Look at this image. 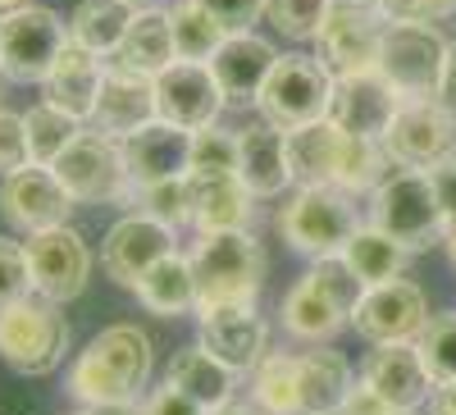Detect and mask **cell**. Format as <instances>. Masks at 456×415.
Masks as SVG:
<instances>
[{
    "mask_svg": "<svg viewBox=\"0 0 456 415\" xmlns=\"http://www.w3.org/2000/svg\"><path fill=\"white\" fill-rule=\"evenodd\" d=\"M51 169L60 174V183L69 187L73 201H87V206H101V201L133 206V197H137V187L128 183V165H124L119 137L96 133V128H83L51 160Z\"/></svg>",
    "mask_w": 456,
    "mask_h": 415,
    "instance_id": "cell-7",
    "label": "cell"
},
{
    "mask_svg": "<svg viewBox=\"0 0 456 415\" xmlns=\"http://www.w3.org/2000/svg\"><path fill=\"white\" fill-rule=\"evenodd\" d=\"M124 165H128V183L146 187V183H165V178H192V133L151 119L137 133H128L124 142Z\"/></svg>",
    "mask_w": 456,
    "mask_h": 415,
    "instance_id": "cell-20",
    "label": "cell"
},
{
    "mask_svg": "<svg viewBox=\"0 0 456 415\" xmlns=\"http://www.w3.org/2000/svg\"><path fill=\"white\" fill-rule=\"evenodd\" d=\"M238 178L247 183V192L256 201L265 197H283L292 187V174H288V151H283V128L260 119L251 128L238 133Z\"/></svg>",
    "mask_w": 456,
    "mask_h": 415,
    "instance_id": "cell-25",
    "label": "cell"
},
{
    "mask_svg": "<svg viewBox=\"0 0 456 415\" xmlns=\"http://www.w3.org/2000/svg\"><path fill=\"white\" fill-rule=\"evenodd\" d=\"M133 210L169 224V229H183V224H192V178H165L137 187Z\"/></svg>",
    "mask_w": 456,
    "mask_h": 415,
    "instance_id": "cell-40",
    "label": "cell"
},
{
    "mask_svg": "<svg viewBox=\"0 0 456 415\" xmlns=\"http://www.w3.org/2000/svg\"><path fill=\"white\" fill-rule=\"evenodd\" d=\"M146 374H151V338L137 324H110L73 361L69 397L78 406L137 402V393L146 388Z\"/></svg>",
    "mask_w": 456,
    "mask_h": 415,
    "instance_id": "cell-1",
    "label": "cell"
},
{
    "mask_svg": "<svg viewBox=\"0 0 456 415\" xmlns=\"http://www.w3.org/2000/svg\"><path fill=\"white\" fill-rule=\"evenodd\" d=\"M210 415H270L265 406H256V402H224L219 411H210Z\"/></svg>",
    "mask_w": 456,
    "mask_h": 415,
    "instance_id": "cell-51",
    "label": "cell"
},
{
    "mask_svg": "<svg viewBox=\"0 0 456 415\" xmlns=\"http://www.w3.org/2000/svg\"><path fill=\"white\" fill-rule=\"evenodd\" d=\"M187 260H192V274H197V306L256 301L265 283V247L251 229L197 233Z\"/></svg>",
    "mask_w": 456,
    "mask_h": 415,
    "instance_id": "cell-3",
    "label": "cell"
},
{
    "mask_svg": "<svg viewBox=\"0 0 456 415\" xmlns=\"http://www.w3.org/2000/svg\"><path fill=\"white\" fill-rule=\"evenodd\" d=\"M379 142L397 169H429L456 151V110L447 101H402Z\"/></svg>",
    "mask_w": 456,
    "mask_h": 415,
    "instance_id": "cell-11",
    "label": "cell"
},
{
    "mask_svg": "<svg viewBox=\"0 0 456 415\" xmlns=\"http://www.w3.org/2000/svg\"><path fill=\"white\" fill-rule=\"evenodd\" d=\"M201 5L219 19V28L233 37V32H251L256 19H265V5L270 0H201Z\"/></svg>",
    "mask_w": 456,
    "mask_h": 415,
    "instance_id": "cell-46",
    "label": "cell"
},
{
    "mask_svg": "<svg viewBox=\"0 0 456 415\" xmlns=\"http://www.w3.org/2000/svg\"><path fill=\"white\" fill-rule=\"evenodd\" d=\"M274 229L297 256L320 260L347 247V238L361 229V210L352 192H342V187H297L279 206Z\"/></svg>",
    "mask_w": 456,
    "mask_h": 415,
    "instance_id": "cell-5",
    "label": "cell"
},
{
    "mask_svg": "<svg viewBox=\"0 0 456 415\" xmlns=\"http://www.w3.org/2000/svg\"><path fill=\"white\" fill-rule=\"evenodd\" d=\"M69 356V320L60 311V301L28 292L14 306L0 311V361L14 374H51Z\"/></svg>",
    "mask_w": 456,
    "mask_h": 415,
    "instance_id": "cell-6",
    "label": "cell"
},
{
    "mask_svg": "<svg viewBox=\"0 0 456 415\" xmlns=\"http://www.w3.org/2000/svg\"><path fill=\"white\" fill-rule=\"evenodd\" d=\"M19 5H28V0H0V14H10V10H19Z\"/></svg>",
    "mask_w": 456,
    "mask_h": 415,
    "instance_id": "cell-56",
    "label": "cell"
},
{
    "mask_svg": "<svg viewBox=\"0 0 456 415\" xmlns=\"http://www.w3.org/2000/svg\"><path fill=\"white\" fill-rule=\"evenodd\" d=\"M133 14H137V10L128 5V0H83V5L73 10V19H69V37L110 60L114 46L124 42Z\"/></svg>",
    "mask_w": 456,
    "mask_h": 415,
    "instance_id": "cell-33",
    "label": "cell"
},
{
    "mask_svg": "<svg viewBox=\"0 0 456 415\" xmlns=\"http://www.w3.org/2000/svg\"><path fill=\"white\" fill-rule=\"evenodd\" d=\"M306 283L324 297V301H333V306L342 311V315H356V306H361V297H365V279L347 265V256H320V260H311V270H306Z\"/></svg>",
    "mask_w": 456,
    "mask_h": 415,
    "instance_id": "cell-38",
    "label": "cell"
},
{
    "mask_svg": "<svg viewBox=\"0 0 456 415\" xmlns=\"http://www.w3.org/2000/svg\"><path fill=\"white\" fill-rule=\"evenodd\" d=\"M137 301L151 315H187L197 311V274H192V260L183 251H169L165 260H156L142 279H137Z\"/></svg>",
    "mask_w": 456,
    "mask_h": 415,
    "instance_id": "cell-29",
    "label": "cell"
},
{
    "mask_svg": "<svg viewBox=\"0 0 456 415\" xmlns=\"http://www.w3.org/2000/svg\"><path fill=\"white\" fill-rule=\"evenodd\" d=\"M397 87L384 78L379 69H365V73H347V78H333V110L329 119L352 133V137H384L393 115H397Z\"/></svg>",
    "mask_w": 456,
    "mask_h": 415,
    "instance_id": "cell-19",
    "label": "cell"
},
{
    "mask_svg": "<svg viewBox=\"0 0 456 415\" xmlns=\"http://www.w3.org/2000/svg\"><path fill=\"white\" fill-rule=\"evenodd\" d=\"M0 215L19 233H42L69 224L73 197L51 165H23L0 178Z\"/></svg>",
    "mask_w": 456,
    "mask_h": 415,
    "instance_id": "cell-13",
    "label": "cell"
},
{
    "mask_svg": "<svg viewBox=\"0 0 456 415\" xmlns=\"http://www.w3.org/2000/svg\"><path fill=\"white\" fill-rule=\"evenodd\" d=\"M165 384H174L183 397H192L206 415L219 411L224 402H233V388H238V370H228L219 356H210L201 343L197 347H183L169 356L165 365Z\"/></svg>",
    "mask_w": 456,
    "mask_h": 415,
    "instance_id": "cell-28",
    "label": "cell"
},
{
    "mask_svg": "<svg viewBox=\"0 0 456 415\" xmlns=\"http://www.w3.org/2000/svg\"><path fill=\"white\" fill-rule=\"evenodd\" d=\"M28 270H32V292H42L51 301H73L83 297L87 274H92V251L87 242L60 224V229H42V233H28Z\"/></svg>",
    "mask_w": 456,
    "mask_h": 415,
    "instance_id": "cell-15",
    "label": "cell"
},
{
    "mask_svg": "<svg viewBox=\"0 0 456 415\" xmlns=\"http://www.w3.org/2000/svg\"><path fill=\"white\" fill-rule=\"evenodd\" d=\"M292 187H338V169L347 156V133L333 119H315L301 128H283Z\"/></svg>",
    "mask_w": 456,
    "mask_h": 415,
    "instance_id": "cell-23",
    "label": "cell"
},
{
    "mask_svg": "<svg viewBox=\"0 0 456 415\" xmlns=\"http://www.w3.org/2000/svg\"><path fill=\"white\" fill-rule=\"evenodd\" d=\"M142 415H206L192 397H183L174 384H160L156 393L146 397V406H142Z\"/></svg>",
    "mask_w": 456,
    "mask_h": 415,
    "instance_id": "cell-49",
    "label": "cell"
},
{
    "mask_svg": "<svg viewBox=\"0 0 456 415\" xmlns=\"http://www.w3.org/2000/svg\"><path fill=\"white\" fill-rule=\"evenodd\" d=\"M169 251H178L169 224L151 219V215H142V210H128V215L105 233L101 265H105V274L119 283V288H137V279L156 265V260H165Z\"/></svg>",
    "mask_w": 456,
    "mask_h": 415,
    "instance_id": "cell-16",
    "label": "cell"
},
{
    "mask_svg": "<svg viewBox=\"0 0 456 415\" xmlns=\"http://www.w3.org/2000/svg\"><path fill=\"white\" fill-rule=\"evenodd\" d=\"M447 92L456 96V42H452V64H447Z\"/></svg>",
    "mask_w": 456,
    "mask_h": 415,
    "instance_id": "cell-53",
    "label": "cell"
},
{
    "mask_svg": "<svg viewBox=\"0 0 456 415\" xmlns=\"http://www.w3.org/2000/svg\"><path fill=\"white\" fill-rule=\"evenodd\" d=\"M356 5H374V0H356Z\"/></svg>",
    "mask_w": 456,
    "mask_h": 415,
    "instance_id": "cell-58",
    "label": "cell"
},
{
    "mask_svg": "<svg viewBox=\"0 0 456 415\" xmlns=\"http://www.w3.org/2000/svg\"><path fill=\"white\" fill-rule=\"evenodd\" d=\"M197 343L219 356L228 370L251 374L270 356V324L260 320L251 301H228V306H197Z\"/></svg>",
    "mask_w": 456,
    "mask_h": 415,
    "instance_id": "cell-12",
    "label": "cell"
},
{
    "mask_svg": "<svg viewBox=\"0 0 456 415\" xmlns=\"http://www.w3.org/2000/svg\"><path fill=\"white\" fill-rule=\"evenodd\" d=\"M342 256H347V265L365 279V288H379V283H388V279H402L411 251L402 242H393L384 229L361 224V229L347 238V247H342Z\"/></svg>",
    "mask_w": 456,
    "mask_h": 415,
    "instance_id": "cell-31",
    "label": "cell"
},
{
    "mask_svg": "<svg viewBox=\"0 0 456 415\" xmlns=\"http://www.w3.org/2000/svg\"><path fill=\"white\" fill-rule=\"evenodd\" d=\"M329 5L333 0H270V5H265V19L274 23V32L292 37V42H315Z\"/></svg>",
    "mask_w": 456,
    "mask_h": 415,
    "instance_id": "cell-42",
    "label": "cell"
},
{
    "mask_svg": "<svg viewBox=\"0 0 456 415\" xmlns=\"http://www.w3.org/2000/svg\"><path fill=\"white\" fill-rule=\"evenodd\" d=\"M83 415H142V411H133V402H119V406H83Z\"/></svg>",
    "mask_w": 456,
    "mask_h": 415,
    "instance_id": "cell-52",
    "label": "cell"
},
{
    "mask_svg": "<svg viewBox=\"0 0 456 415\" xmlns=\"http://www.w3.org/2000/svg\"><path fill=\"white\" fill-rule=\"evenodd\" d=\"M429 415H456V379L434 384V393H429Z\"/></svg>",
    "mask_w": 456,
    "mask_h": 415,
    "instance_id": "cell-50",
    "label": "cell"
},
{
    "mask_svg": "<svg viewBox=\"0 0 456 415\" xmlns=\"http://www.w3.org/2000/svg\"><path fill=\"white\" fill-rule=\"evenodd\" d=\"M69 42V23L46 5H19L0 14V73L10 83H42Z\"/></svg>",
    "mask_w": 456,
    "mask_h": 415,
    "instance_id": "cell-9",
    "label": "cell"
},
{
    "mask_svg": "<svg viewBox=\"0 0 456 415\" xmlns=\"http://www.w3.org/2000/svg\"><path fill=\"white\" fill-rule=\"evenodd\" d=\"M338 415H397V406H393L388 397H379L365 379H356V384H352V393L342 397Z\"/></svg>",
    "mask_w": 456,
    "mask_h": 415,
    "instance_id": "cell-47",
    "label": "cell"
},
{
    "mask_svg": "<svg viewBox=\"0 0 456 415\" xmlns=\"http://www.w3.org/2000/svg\"><path fill=\"white\" fill-rule=\"evenodd\" d=\"M452 160H456V151H452Z\"/></svg>",
    "mask_w": 456,
    "mask_h": 415,
    "instance_id": "cell-60",
    "label": "cell"
},
{
    "mask_svg": "<svg viewBox=\"0 0 456 415\" xmlns=\"http://www.w3.org/2000/svg\"><path fill=\"white\" fill-rule=\"evenodd\" d=\"M110 64V60H105ZM156 119V78H142V73H124V69H105V83H101V96H96V110H92V128L96 133H110V137H128L137 133L142 124Z\"/></svg>",
    "mask_w": 456,
    "mask_h": 415,
    "instance_id": "cell-24",
    "label": "cell"
},
{
    "mask_svg": "<svg viewBox=\"0 0 456 415\" xmlns=\"http://www.w3.org/2000/svg\"><path fill=\"white\" fill-rule=\"evenodd\" d=\"M361 379L379 393L388 397L397 411H420L434 393V379L415 352V343H379L370 356H365V370Z\"/></svg>",
    "mask_w": 456,
    "mask_h": 415,
    "instance_id": "cell-22",
    "label": "cell"
},
{
    "mask_svg": "<svg viewBox=\"0 0 456 415\" xmlns=\"http://www.w3.org/2000/svg\"><path fill=\"white\" fill-rule=\"evenodd\" d=\"M105 69H110L105 55H96L92 46L69 37L64 51L51 64V73L42 78V101H51L55 110L87 124L92 110H96V96H101V83H105Z\"/></svg>",
    "mask_w": 456,
    "mask_h": 415,
    "instance_id": "cell-21",
    "label": "cell"
},
{
    "mask_svg": "<svg viewBox=\"0 0 456 415\" xmlns=\"http://www.w3.org/2000/svg\"><path fill=\"white\" fill-rule=\"evenodd\" d=\"M178 60V46H174V28H169V10H137L124 42L114 46L110 64L124 69V73H142V78H160V73Z\"/></svg>",
    "mask_w": 456,
    "mask_h": 415,
    "instance_id": "cell-26",
    "label": "cell"
},
{
    "mask_svg": "<svg viewBox=\"0 0 456 415\" xmlns=\"http://www.w3.org/2000/svg\"><path fill=\"white\" fill-rule=\"evenodd\" d=\"M393 169H397V165L388 160L384 142L352 137V133H347V156H342V169H338V187H342V192L365 197V192H374V187L384 183Z\"/></svg>",
    "mask_w": 456,
    "mask_h": 415,
    "instance_id": "cell-37",
    "label": "cell"
},
{
    "mask_svg": "<svg viewBox=\"0 0 456 415\" xmlns=\"http://www.w3.org/2000/svg\"><path fill=\"white\" fill-rule=\"evenodd\" d=\"M279 320L292 338H301V343H324V338H333L342 324H352L347 315H342L333 301H324L306 279H301L297 288H288L283 306H279Z\"/></svg>",
    "mask_w": 456,
    "mask_h": 415,
    "instance_id": "cell-32",
    "label": "cell"
},
{
    "mask_svg": "<svg viewBox=\"0 0 456 415\" xmlns=\"http://www.w3.org/2000/svg\"><path fill=\"white\" fill-rule=\"evenodd\" d=\"M425 320H429L425 288L402 274V279H388L379 288H365L361 306L352 315V329L365 343L379 347V343H415V333L425 329Z\"/></svg>",
    "mask_w": 456,
    "mask_h": 415,
    "instance_id": "cell-14",
    "label": "cell"
},
{
    "mask_svg": "<svg viewBox=\"0 0 456 415\" xmlns=\"http://www.w3.org/2000/svg\"><path fill=\"white\" fill-rule=\"evenodd\" d=\"M297 379H301V411H338L342 397L352 393V365L333 347H311L297 356Z\"/></svg>",
    "mask_w": 456,
    "mask_h": 415,
    "instance_id": "cell-30",
    "label": "cell"
},
{
    "mask_svg": "<svg viewBox=\"0 0 456 415\" xmlns=\"http://www.w3.org/2000/svg\"><path fill=\"white\" fill-rule=\"evenodd\" d=\"M370 224L384 229L393 242H402L411 256L447 242V215L425 169H393L370 192Z\"/></svg>",
    "mask_w": 456,
    "mask_h": 415,
    "instance_id": "cell-2",
    "label": "cell"
},
{
    "mask_svg": "<svg viewBox=\"0 0 456 415\" xmlns=\"http://www.w3.org/2000/svg\"><path fill=\"white\" fill-rule=\"evenodd\" d=\"M23 124H28V151H32V165H51L60 151L83 133V119L64 115L51 101H37L32 110H23Z\"/></svg>",
    "mask_w": 456,
    "mask_h": 415,
    "instance_id": "cell-36",
    "label": "cell"
},
{
    "mask_svg": "<svg viewBox=\"0 0 456 415\" xmlns=\"http://www.w3.org/2000/svg\"><path fill=\"white\" fill-rule=\"evenodd\" d=\"M256 224V197L238 174L192 178V229L197 233H233Z\"/></svg>",
    "mask_w": 456,
    "mask_h": 415,
    "instance_id": "cell-27",
    "label": "cell"
},
{
    "mask_svg": "<svg viewBox=\"0 0 456 415\" xmlns=\"http://www.w3.org/2000/svg\"><path fill=\"white\" fill-rule=\"evenodd\" d=\"M443 247H447V256H452V265H456V224H452V229H447V242H443Z\"/></svg>",
    "mask_w": 456,
    "mask_h": 415,
    "instance_id": "cell-54",
    "label": "cell"
},
{
    "mask_svg": "<svg viewBox=\"0 0 456 415\" xmlns=\"http://www.w3.org/2000/svg\"><path fill=\"white\" fill-rule=\"evenodd\" d=\"M274 60H279V51L265 42V37L233 32V37H224L219 51L206 64L215 73V87H219L224 105L228 110H251L260 101V87H265V78H270Z\"/></svg>",
    "mask_w": 456,
    "mask_h": 415,
    "instance_id": "cell-18",
    "label": "cell"
},
{
    "mask_svg": "<svg viewBox=\"0 0 456 415\" xmlns=\"http://www.w3.org/2000/svg\"><path fill=\"white\" fill-rule=\"evenodd\" d=\"M301 415H338V411H301Z\"/></svg>",
    "mask_w": 456,
    "mask_h": 415,
    "instance_id": "cell-57",
    "label": "cell"
},
{
    "mask_svg": "<svg viewBox=\"0 0 456 415\" xmlns=\"http://www.w3.org/2000/svg\"><path fill=\"white\" fill-rule=\"evenodd\" d=\"M415 352H420V361H425L434 384L456 379V311L429 315L425 329L415 333Z\"/></svg>",
    "mask_w": 456,
    "mask_h": 415,
    "instance_id": "cell-39",
    "label": "cell"
},
{
    "mask_svg": "<svg viewBox=\"0 0 456 415\" xmlns=\"http://www.w3.org/2000/svg\"><path fill=\"white\" fill-rule=\"evenodd\" d=\"M224 96L215 87V73L201 60H174L156 78V119L178 124L187 133H197L219 119Z\"/></svg>",
    "mask_w": 456,
    "mask_h": 415,
    "instance_id": "cell-17",
    "label": "cell"
},
{
    "mask_svg": "<svg viewBox=\"0 0 456 415\" xmlns=\"http://www.w3.org/2000/svg\"><path fill=\"white\" fill-rule=\"evenodd\" d=\"M23 165H32L28 124H23V115H14V110L0 105V178L14 174V169H23Z\"/></svg>",
    "mask_w": 456,
    "mask_h": 415,
    "instance_id": "cell-44",
    "label": "cell"
},
{
    "mask_svg": "<svg viewBox=\"0 0 456 415\" xmlns=\"http://www.w3.org/2000/svg\"><path fill=\"white\" fill-rule=\"evenodd\" d=\"M169 28H174L178 60H201V64L219 51V42L228 37L201 0H174V5H169Z\"/></svg>",
    "mask_w": 456,
    "mask_h": 415,
    "instance_id": "cell-35",
    "label": "cell"
},
{
    "mask_svg": "<svg viewBox=\"0 0 456 415\" xmlns=\"http://www.w3.org/2000/svg\"><path fill=\"white\" fill-rule=\"evenodd\" d=\"M388 23H443L456 14V0H374Z\"/></svg>",
    "mask_w": 456,
    "mask_h": 415,
    "instance_id": "cell-45",
    "label": "cell"
},
{
    "mask_svg": "<svg viewBox=\"0 0 456 415\" xmlns=\"http://www.w3.org/2000/svg\"><path fill=\"white\" fill-rule=\"evenodd\" d=\"M447 64L452 42L438 32V23H384L374 69L397 87L402 101H443Z\"/></svg>",
    "mask_w": 456,
    "mask_h": 415,
    "instance_id": "cell-4",
    "label": "cell"
},
{
    "mask_svg": "<svg viewBox=\"0 0 456 415\" xmlns=\"http://www.w3.org/2000/svg\"><path fill=\"white\" fill-rule=\"evenodd\" d=\"M425 174H429V183H434V197H438V206H443V215H447V229H452V224H456V160L447 156V160L429 165Z\"/></svg>",
    "mask_w": 456,
    "mask_h": 415,
    "instance_id": "cell-48",
    "label": "cell"
},
{
    "mask_svg": "<svg viewBox=\"0 0 456 415\" xmlns=\"http://www.w3.org/2000/svg\"><path fill=\"white\" fill-rule=\"evenodd\" d=\"M397 415H415V411H397Z\"/></svg>",
    "mask_w": 456,
    "mask_h": 415,
    "instance_id": "cell-59",
    "label": "cell"
},
{
    "mask_svg": "<svg viewBox=\"0 0 456 415\" xmlns=\"http://www.w3.org/2000/svg\"><path fill=\"white\" fill-rule=\"evenodd\" d=\"M219 174H238V133L206 124L192 133V178H219Z\"/></svg>",
    "mask_w": 456,
    "mask_h": 415,
    "instance_id": "cell-41",
    "label": "cell"
},
{
    "mask_svg": "<svg viewBox=\"0 0 456 415\" xmlns=\"http://www.w3.org/2000/svg\"><path fill=\"white\" fill-rule=\"evenodd\" d=\"M128 5H133V10H156L160 0H128Z\"/></svg>",
    "mask_w": 456,
    "mask_h": 415,
    "instance_id": "cell-55",
    "label": "cell"
},
{
    "mask_svg": "<svg viewBox=\"0 0 456 415\" xmlns=\"http://www.w3.org/2000/svg\"><path fill=\"white\" fill-rule=\"evenodd\" d=\"M32 292V270H28V247L14 238H0V311L14 306L19 297Z\"/></svg>",
    "mask_w": 456,
    "mask_h": 415,
    "instance_id": "cell-43",
    "label": "cell"
},
{
    "mask_svg": "<svg viewBox=\"0 0 456 415\" xmlns=\"http://www.w3.org/2000/svg\"><path fill=\"white\" fill-rule=\"evenodd\" d=\"M256 110H260V119H270L279 128H301V124L329 119L333 73L311 55H279L270 78H265V87H260Z\"/></svg>",
    "mask_w": 456,
    "mask_h": 415,
    "instance_id": "cell-8",
    "label": "cell"
},
{
    "mask_svg": "<svg viewBox=\"0 0 456 415\" xmlns=\"http://www.w3.org/2000/svg\"><path fill=\"white\" fill-rule=\"evenodd\" d=\"M384 14L374 5H356V0H333L320 32H315V60L333 73H365L379 64V42H384Z\"/></svg>",
    "mask_w": 456,
    "mask_h": 415,
    "instance_id": "cell-10",
    "label": "cell"
},
{
    "mask_svg": "<svg viewBox=\"0 0 456 415\" xmlns=\"http://www.w3.org/2000/svg\"><path fill=\"white\" fill-rule=\"evenodd\" d=\"M251 379V402L265 406L270 415H301V379H297V356L288 352H270Z\"/></svg>",
    "mask_w": 456,
    "mask_h": 415,
    "instance_id": "cell-34",
    "label": "cell"
}]
</instances>
